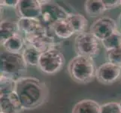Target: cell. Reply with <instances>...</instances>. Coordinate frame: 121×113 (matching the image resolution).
<instances>
[{"label": "cell", "instance_id": "1", "mask_svg": "<svg viewBox=\"0 0 121 113\" xmlns=\"http://www.w3.org/2000/svg\"><path fill=\"white\" fill-rule=\"evenodd\" d=\"M15 92L23 110H32L41 106L48 101L49 96L46 84L30 76H24L17 80Z\"/></svg>", "mask_w": 121, "mask_h": 113}, {"label": "cell", "instance_id": "2", "mask_svg": "<svg viewBox=\"0 0 121 113\" xmlns=\"http://www.w3.org/2000/svg\"><path fill=\"white\" fill-rule=\"evenodd\" d=\"M96 66L93 59L76 55L68 64V72L72 79L79 84H88L96 75Z\"/></svg>", "mask_w": 121, "mask_h": 113}, {"label": "cell", "instance_id": "3", "mask_svg": "<svg viewBox=\"0 0 121 113\" xmlns=\"http://www.w3.org/2000/svg\"><path fill=\"white\" fill-rule=\"evenodd\" d=\"M27 65L22 54H14L5 50L1 52L0 72L1 75L17 81L24 77L27 72Z\"/></svg>", "mask_w": 121, "mask_h": 113}, {"label": "cell", "instance_id": "4", "mask_svg": "<svg viewBox=\"0 0 121 113\" xmlns=\"http://www.w3.org/2000/svg\"><path fill=\"white\" fill-rule=\"evenodd\" d=\"M74 48L77 55L94 59L101 51V41L90 32H85L75 37Z\"/></svg>", "mask_w": 121, "mask_h": 113}, {"label": "cell", "instance_id": "5", "mask_svg": "<svg viewBox=\"0 0 121 113\" xmlns=\"http://www.w3.org/2000/svg\"><path fill=\"white\" fill-rule=\"evenodd\" d=\"M65 63L64 54L56 48H50L41 53L38 67L42 72L53 75L63 68Z\"/></svg>", "mask_w": 121, "mask_h": 113}, {"label": "cell", "instance_id": "6", "mask_svg": "<svg viewBox=\"0 0 121 113\" xmlns=\"http://www.w3.org/2000/svg\"><path fill=\"white\" fill-rule=\"evenodd\" d=\"M41 14L39 20L48 30H50L52 25L58 20L66 19L70 14L53 1H41Z\"/></svg>", "mask_w": 121, "mask_h": 113}, {"label": "cell", "instance_id": "7", "mask_svg": "<svg viewBox=\"0 0 121 113\" xmlns=\"http://www.w3.org/2000/svg\"><path fill=\"white\" fill-rule=\"evenodd\" d=\"M118 31L117 24L114 19L108 17H102L93 23L90 32L102 41Z\"/></svg>", "mask_w": 121, "mask_h": 113}, {"label": "cell", "instance_id": "8", "mask_svg": "<svg viewBox=\"0 0 121 113\" xmlns=\"http://www.w3.org/2000/svg\"><path fill=\"white\" fill-rule=\"evenodd\" d=\"M95 78L103 85H112L121 78V66L109 62L105 63L97 68Z\"/></svg>", "mask_w": 121, "mask_h": 113}, {"label": "cell", "instance_id": "9", "mask_svg": "<svg viewBox=\"0 0 121 113\" xmlns=\"http://www.w3.org/2000/svg\"><path fill=\"white\" fill-rule=\"evenodd\" d=\"M26 44L27 45H30L38 49L39 51L43 53L47 50L56 48V40L49 30L39 32L35 34L24 36Z\"/></svg>", "mask_w": 121, "mask_h": 113}, {"label": "cell", "instance_id": "10", "mask_svg": "<svg viewBox=\"0 0 121 113\" xmlns=\"http://www.w3.org/2000/svg\"><path fill=\"white\" fill-rule=\"evenodd\" d=\"M15 10L20 18L39 19L41 14V3L39 0H20Z\"/></svg>", "mask_w": 121, "mask_h": 113}, {"label": "cell", "instance_id": "11", "mask_svg": "<svg viewBox=\"0 0 121 113\" xmlns=\"http://www.w3.org/2000/svg\"><path fill=\"white\" fill-rule=\"evenodd\" d=\"M23 110L16 92L0 95V112L20 113Z\"/></svg>", "mask_w": 121, "mask_h": 113}, {"label": "cell", "instance_id": "12", "mask_svg": "<svg viewBox=\"0 0 121 113\" xmlns=\"http://www.w3.org/2000/svg\"><path fill=\"white\" fill-rule=\"evenodd\" d=\"M17 23L20 32L24 33L25 36L35 34V33L43 32L49 30L41 23L39 19L19 18Z\"/></svg>", "mask_w": 121, "mask_h": 113}, {"label": "cell", "instance_id": "13", "mask_svg": "<svg viewBox=\"0 0 121 113\" xmlns=\"http://www.w3.org/2000/svg\"><path fill=\"white\" fill-rule=\"evenodd\" d=\"M50 31L60 39H68L75 33L67 18L55 22L50 28Z\"/></svg>", "mask_w": 121, "mask_h": 113}, {"label": "cell", "instance_id": "14", "mask_svg": "<svg viewBox=\"0 0 121 113\" xmlns=\"http://www.w3.org/2000/svg\"><path fill=\"white\" fill-rule=\"evenodd\" d=\"M1 44L5 51L14 54H22L26 45L25 38L22 36L21 32L7 39Z\"/></svg>", "mask_w": 121, "mask_h": 113}, {"label": "cell", "instance_id": "15", "mask_svg": "<svg viewBox=\"0 0 121 113\" xmlns=\"http://www.w3.org/2000/svg\"><path fill=\"white\" fill-rule=\"evenodd\" d=\"M20 33L17 22L3 20L0 23V39L1 43Z\"/></svg>", "mask_w": 121, "mask_h": 113}, {"label": "cell", "instance_id": "16", "mask_svg": "<svg viewBox=\"0 0 121 113\" xmlns=\"http://www.w3.org/2000/svg\"><path fill=\"white\" fill-rule=\"evenodd\" d=\"M101 105L95 100L84 99L74 106L72 113H100Z\"/></svg>", "mask_w": 121, "mask_h": 113}, {"label": "cell", "instance_id": "17", "mask_svg": "<svg viewBox=\"0 0 121 113\" xmlns=\"http://www.w3.org/2000/svg\"><path fill=\"white\" fill-rule=\"evenodd\" d=\"M67 20L72 27L74 32L78 35L85 32L88 26V20L81 14H69Z\"/></svg>", "mask_w": 121, "mask_h": 113}, {"label": "cell", "instance_id": "18", "mask_svg": "<svg viewBox=\"0 0 121 113\" xmlns=\"http://www.w3.org/2000/svg\"><path fill=\"white\" fill-rule=\"evenodd\" d=\"M84 8L86 14L92 18H96L107 11L103 0H87L84 3Z\"/></svg>", "mask_w": 121, "mask_h": 113}, {"label": "cell", "instance_id": "19", "mask_svg": "<svg viewBox=\"0 0 121 113\" xmlns=\"http://www.w3.org/2000/svg\"><path fill=\"white\" fill-rule=\"evenodd\" d=\"M41 52L30 45H26L22 55L26 63L29 66H38Z\"/></svg>", "mask_w": 121, "mask_h": 113}, {"label": "cell", "instance_id": "20", "mask_svg": "<svg viewBox=\"0 0 121 113\" xmlns=\"http://www.w3.org/2000/svg\"><path fill=\"white\" fill-rule=\"evenodd\" d=\"M102 46L106 51H110L121 47V33L117 31L106 39L101 41Z\"/></svg>", "mask_w": 121, "mask_h": 113}, {"label": "cell", "instance_id": "21", "mask_svg": "<svg viewBox=\"0 0 121 113\" xmlns=\"http://www.w3.org/2000/svg\"><path fill=\"white\" fill-rule=\"evenodd\" d=\"M16 81H17L12 78L1 75L0 76V95L15 92Z\"/></svg>", "mask_w": 121, "mask_h": 113}, {"label": "cell", "instance_id": "22", "mask_svg": "<svg viewBox=\"0 0 121 113\" xmlns=\"http://www.w3.org/2000/svg\"><path fill=\"white\" fill-rule=\"evenodd\" d=\"M107 58L109 63L121 66V47L108 51Z\"/></svg>", "mask_w": 121, "mask_h": 113}, {"label": "cell", "instance_id": "23", "mask_svg": "<svg viewBox=\"0 0 121 113\" xmlns=\"http://www.w3.org/2000/svg\"><path fill=\"white\" fill-rule=\"evenodd\" d=\"M100 113H121L119 103L110 102L101 105Z\"/></svg>", "mask_w": 121, "mask_h": 113}, {"label": "cell", "instance_id": "24", "mask_svg": "<svg viewBox=\"0 0 121 113\" xmlns=\"http://www.w3.org/2000/svg\"><path fill=\"white\" fill-rule=\"evenodd\" d=\"M103 2L107 11L121 6V0H103Z\"/></svg>", "mask_w": 121, "mask_h": 113}, {"label": "cell", "instance_id": "25", "mask_svg": "<svg viewBox=\"0 0 121 113\" xmlns=\"http://www.w3.org/2000/svg\"><path fill=\"white\" fill-rule=\"evenodd\" d=\"M20 0H1V6L3 7H10V8H16L18 5Z\"/></svg>", "mask_w": 121, "mask_h": 113}, {"label": "cell", "instance_id": "26", "mask_svg": "<svg viewBox=\"0 0 121 113\" xmlns=\"http://www.w3.org/2000/svg\"><path fill=\"white\" fill-rule=\"evenodd\" d=\"M119 104H120V109H121V100H120V101Z\"/></svg>", "mask_w": 121, "mask_h": 113}, {"label": "cell", "instance_id": "27", "mask_svg": "<svg viewBox=\"0 0 121 113\" xmlns=\"http://www.w3.org/2000/svg\"><path fill=\"white\" fill-rule=\"evenodd\" d=\"M120 33H121V28H120Z\"/></svg>", "mask_w": 121, "mask_h": 113}, {"label": "cell", "instance_id": "28", "mask_svg": "<svg viewBox=\"0 0 121 113\" xmlns=\"http://www.w3.org/2000/svg\"><path fill=\"white\" fill-rule=\"evenodd\" d=\"M0 113H2V112H0Z\"/></svg>", "mask_w": 121, "mask_h": 113}]
</instances>
